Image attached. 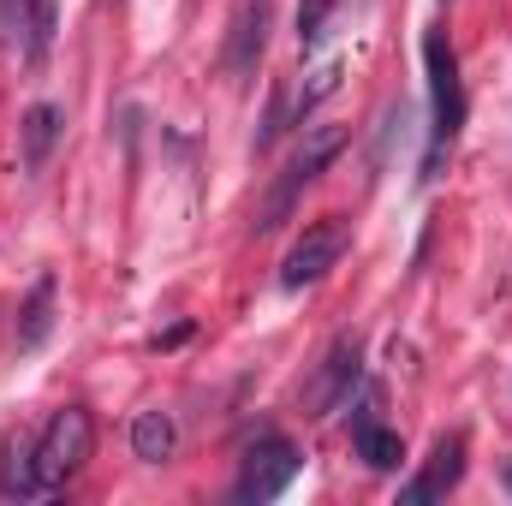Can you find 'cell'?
<instances>
[{
    "instance_id": "obj_1",
    "label": "cell",
    "mask_w": 512,
    "mask_h": 506,
    "mask_svg": "<svg viewBox=\"0 0 512 506\" xmlns=\"http://www.w3.org/2000/svg\"><path fill=\"white\" fill-rule=\"evenodd\" d=\"M90 447H96L90 411H84V405H60V411L42 423L36 441H18V447H12V459H6V471H0V495H18V501H48V495H60V489L84 471Z\"/></svg>"
},
{
    "instance_id": "obj_2",
    "label": "cell",
    "mask_w": 512,
    "mask_h": 506,
    "mask_svg": "<svg viewBox=\"0 0 512 506\" xmlns=\"http://www.w3.org/2000/svg\"><path fill=\"white\" fill-rule=\"evenodd\" d=\"M423 72H429V108H435V126H429V155H423V179L441 173L453 137L465 126V84H459V60H453V42L441 30L423 36Z\"/></svg>"
},
{
    "instance_id": "obj_3",
    "label": "cell",
    "mask_w": 512,
    "mask_h": 506,
    "mask_svg": "<svg viewBox=\"0 0 512 506\" xmlns=\"http://www.w3.org/2000/svg\"><path fill=\"white\" fill-rule=\"evenodd\" d=\"M346 149V131L340 126H316L304 143H298V155L286 161V173L274 179V191H268V203H262V215H256V233H274V227H286L292 221V209H298V197L334 167V155Z\"/></svg>"
},
{
    "instance_id": "obj_4",
    "label": "cell",
    "mask_w": 512,
    "mask_h": 506,
    "mask_svg": "<svg viewBox=\"0 0 512 506\" xmlns=\"http://www.w3.org/2000/svg\"><path fill=\"white\" fill-rule=\"evenodd\" d=\"M298 465H304V453H298L286 435H256L251 447H245V465H239L233 495H239L245 506L274 501V495H286V483L298 477Z\"/></svg>"
},
{
    "instance_id": "obj_5",
    "label": "cell",
    "mask_w": 512,
    "mask_h": 506,
    "mask_svg": "<svg viewBox=\"0 0 512 506\" xmlns=\"http://www.w3.org/2000/svg\"><path fill=\"white\" fill-rule=\"evenodd\" d=\"M340 251H346V221H340V215L310 221V227H304V239H298V245L286 251V262H280V286H286V292L316 286V280L340 262Z\"/></svg>"
},
{
    "instance_id": "obj_6",
    "label": "cell",
    "mask_w": 512,
    "mask_h": 506,
    "mask_svg": "<svg viewBox=\"0 0 512 506\" xmlns=\"http://www.w3.org/2000/svg\"><path fill=\"white\" fill-rule=\"evenodd\" d=\"M358 376H364V346H358V334H340V340L328 346V358H322L316 381H310V393H304L310 417H328V411H340V405L352 399Z\"/></svg>"
},
{
    "instance_id": "obj_7",
    "label": "cell",
    "mask_w": 512,
    "mask_h": 506,
    "mask_svg": "<svg viewBox=\"0 0 512 506\" xmlns=\"http://www.w3.org/2000/svg\"><path fill=\"white\" fill-rule=\"evenodd\" d=\"M465 483V435L453 429V435H441L435 447H429V459H423V471L399 489V506H429V501H447L453 489Z\"/></svg>"
},
{
    "instance_id": "obj_8",
    "label": "cell",
    "mask_w": 512,
    "mask_h": 506,
    "mask_svg": "<svg viewBox=\"0 0 512 506\" xmlns=\"http://www.w3.org/2000/svg\"><path fill=\"white\" fill-rule=\"evenodd\" d=\"M268 30H274V0H245V6L233 12L227 54H221L227 78H239V84H245L256 66H262V54H268Z\"/></svg>"
},
{
    "instance_id": "obj_9",
    "label": "cell",
    "mask_w": 512,
    "mask_h": 506,
    "mask_svg": "<svg viewBox=\"0 0 512 506\" xmlns=\"http://www.w3.org/2000/svg\"><path fill=\"white\" fill-rule=\"evenodd\" d=\"M376 387L364 393V405H358V417H352V447H358V459L370 465V471H399V459H405V441L387 429L382 417H376Z\"/></svg>"
},
{
    "instance_id": "obj_10",
    "label": "cell",
    "mask_w": 512,
    "mask_h": 506,
    "mask_svg": "<svg viewBox=\"0 0 512 506\" xmlns=\"http://www.w3.org/2000/svg\"><path fill=\"white\" fill-rule=\"evenodd\" d=\"M60 131H66V114H60L54 102H36V108L24 114V126H18V149H24V167H30V173H42V167H48V155H54Z\"/></svg>"
},
{
    "instance_id": "obj_11",
    "label": "cell",
    "mask_w": 512,
    "mask_h": 506,
    "mask_svg": "<svg viewBox=\"0 0 512 506\" xmlns=\"http://www.w3.org/2000/svg\"><path fill=\"white\" fill-rule=\"evenodd\" d=\"M48 334H54V274H42L18 304V352H36Z\"/></svg>"
},
{
    "instance_id": "obj_12",
    "label": "cell",
    "mask_w": 512,
    "mask_h": 506,
    "mask_svg": "<svg viewBox=\"0 0 512 506\" xmlns=\"http://www.w3.org/2000/svg\"><path fill=\"white\" fill-rule=\"evenodd\" d=\"M173 441H179V429H173L167 411H137V423H131V453H137L143 465L173 459Z\"/></svg>"
},
{
    "instance_id": "obj_13",
    "label": "cell",
    "mask_w": 512,
    "mask_h": 506,
    "mask_svg": "<svg viewBox=\"0 0 512 506\" xmlns=\"http://www.w3.org/2000/svg\"><path fill=\"white\" fill-rule=\"evenodd\" d=\"M298 114H292V96H286V84H274L268 90V114H262V131H256V155H268L274 143H280V131L292 126Z\"/></svg>"
},
{
    "instance_id": "obj_14",
    "label": "cell",
    "mask_w": 512,
    "mask_h": 506,
    "mask_svg": "<svg viewBox=\"0 0 512 506\" xmlns=\"http://www.w3.org/2000/svg\"><path fill=\"white\" fill-rule=\"evenodd\" d=\"M48 42H54V0H36L30 6V24H24V60L36 66L48 54Z\"/></svg>"
},
{
    "instance_id": "obj_15",
    "label": "cell",
    "mask_w": 512,
    "mask_h": 506,
    "mask_svg": "<svg viewBox=\"0 0 512 506\" xmlns=\"http://www.w3.org/2000/svg\"><path fill=\"white\" fill-rule=\"evenodd\" d=\"M322 24H328V0H304V6H298V42L310 48V42L322 36Z\"/></svg>"
},
{
    "instance_id": "obj_16",
    "label": "cell",
    "mask_w": 512,
    "mask_h": 506,
    "mask_svg": "<svg viewBox=\"0 0 512 506\" xmlns=\"http://www.w3.org/2000/svg\"><path fill=\"white\" fill-rule=\"evenodd\" d=\"M501 483H507V495H512V459H507V465H501Z\"/></svg>"
},
{
    "instance_id": "obj_17",
    "label": "cell",
    "mask_w": 512,
    "mask_h": 506,
    "mask_svg": "<svg viewBox=\"0 0 512 506\" xmlns=\"http://www.w3.org/2000/svg\"><path fill=\"white\" fill-rule=\"evenodd\" d=\"M0 12H12V0H0Z\"/></svg>"
}]
</instances>
